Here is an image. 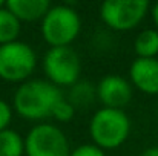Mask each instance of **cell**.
I'll list each match as a JSON object with an SVG mask.
<instances>
[{"label": "cell", "instance_id": "cell-1", "mask_svg": "<svg viewBox=\"0 0 158 156\" xmlns=\"http://www.w3.org/2000/svg\"><path fill=\"white\" fill-rule=\"evenodd\" d=\"M63 98L60 87L48 80L32 78L22 83L12 98V109L22 118L29 121H42L52 115L55 104Z\"/></svg>", "mask_w": 158, "mask_h": 156}, {"label": "cell", "instance_id": "cell-2", "mask_svg": "<svg viewBox=\"0 0 158 156\" xmlns=\"http://www.w3.org/2000/svg\"><path fill=\"white\" fill-rule=\"evenodd\" d=\"M89 135L92 144L102 150H115L127 141L131 135V119L121 109L102 107L89 121Z\"/></svg>", "mask_w": 158, "mask_h": 156}, {"label": "cell", "instance_id": "cell-3", "mask_svg": "<svg viewBox=\"0 0 158 156\" xmlns=\"http://www.w3.org/2000/svg\"><path fill=\"white\" fill-rule=\"evenodd\" d=\"M81 18L69 5L51 6L40 22V32L49 48H66L80 35Z\"/></svg>", "mask_w": 158, "mask_h": 156}, {"label": "cell", "instance_id": "cell-4", "mask_svg": "<svg viewBox=\"0 0 158 156\" xmlns=\"http://www.w3.org/2000/svg\"><path fill=\"white\" fill-rule=\"evenodd\" d=\"M37 67V54L25 42L0 46V78L6 83H25Z\"/></svg>", "mask_w": 158, "mask_h": 156}, {"label": "cell", "instance_id": "cell-5", "mask_svg": "<svg viewBox=\"0 0 158 156\" xmlns=\"http://www.w3.org/2000/svg\"><path fill=\"white\" fill-rule=\"evenodd\" d=\"M45 77L57 87H72L80 81L81 60L71 46L49 48L42 61Z\"/></svg>", "mask_w": 158, "mask_h": 156}, {"label": "cell", "instance_id": "cell-6", "mask_svg": "<svg viewBox=\"0 0 158 156\" xmlns=\"http://www.w3.org/2000/svg\"><path fill=\"white\" fill-rule=\"evenodd\" d=\"M149 8L148 0H106L100 6V18L109 29L124 32L137 28Z\"/></svg>", "mask_w": 158, "mask_h": 156}, {"label": "cell", "instance_id": "cell-7", "mask_svg": "<svg viewBox=\"0 0 158 156\" xmlns=\"http://www.w3.org/2000/svg\"><path fill=\"white\" fill-rule=\"evenodd\" d=\"M69 141L55 124L39 122L25 138L26 156H69Z\"/></svg>", "mask_w": 158, "mask_h": 156}, {"label": "cell", "instance_id": "cell-8", "mask_svg": "<svg viewBox=\"0 0 158 156\" xmlns=\"http://www.w3.org/2000/svg\"><path fill=\"white\" fill-rule=\"evenodd\" d=\"M97 100L109 109H121L132 100V84L120 75H105L97 83Z\"/></svg>", "mask_w": 158, "mask_h": 156}, {"label": "cell", "instance_id": "cell-9", "mask_svg": "<svg viewBox=\"0 0 158 156\" xmlns=\"http://www.w3.org/2000/svg\"><path fill=\"white\" fill-rule=\"evenodd\" d=\"M131 84L148 95H158V58H135L129 67Z\"/></svg>", "mask_w": 158, "mask_h": 156}, {"label": "cell", "instance_id": "cell-10", "mask_svg": "<svg viewBox=\"0 0 158 156\" xmlns=\"http://www.w3.org/2000/svg\"><path fill=\"white\" fill-rule=\"evenodd\" d=\"M5 5L20 22L28 23L42 22L52 6L49 0H8Z\"/></svg>", "mask_w": 158, "mask_h": 156}, {"label": "cell", "instance_id": "cell-11", "mask_svg": "<svg viewBox=\"0 0 158 156\" xmlns=\"http://www.w3.org/2000/svg\"><path fill=\"white\" fill-rule=\"evenodd\" d=\"M20 31H22V22L6 8V5L0 8V46L17 42Z\"/></svg>", "mask_w": 158, "mask_h": 156}, {"label": "cell", "instance_id": "cell-12", "mask_svg": "<svg viewBox=\"0 0 158 156\" xmlns=\"http://www.w3.org/2000/svg\"><path fill=\"white\" fill-rule=\"evenodd\" d=\"M137 58H157L158 55V29H144L138 32L134 42Z\"/></svg>", "mask_w": 158, "mask_h": 156}, {"label": "cell", "instance_id": "cell-13", "mask_svg": "<svg viewBox=\"0 0 158 156\" xmlns=\"http://www.w3.org/2000/svg\"><path fill=\"white\" fill-rule=\"evenodd\" d=\"M25 138L12 129L0 132V156H23Z\"/></svg>", "mask_w": 158, "mask_h": 156}, {"label": "cell", "instance_id": "cell-14", "mask_svg": "<svg viewBox=\"0 0 158 156\" xmlns=\"http://www.w3.org/2000/svg\"><path fill=\"white\" fill-rule=\"evenodd\" d=\"M75 109L91 106L97 100V87L89 81H78L69 87V98Z\"/></svg>", "mask_w": 158, "mask_h": 156}, {"label": "cell", "instance_id": "cell-15", "mask_svg": "<svg viewBox=\"0 0 158 156\" xmlns=\"http://www.w3.org/2000/svg\"><path fill=\"white\" fill-rule=\"evenodd\" d=\"M75 112H77V109L74 107V104L66 98H61L55 104L51 118H54L58 122H71L75 116Z\"/></svg>", "mask_w": 158, "mask_h": 156}, {"label": "cell", "instance_id": "cell-16", "mask_svg": "<svg viewBox=\"0 0 158 156\" xmlns=\"http://www.w3.org/2000/svg\"><path fill=\"white\" fill-rule=\"evenodd\" d=\"M69 156H106V152L91 142V144L77 146L74 150H71Z\"/></svg>", "mask_w": 158, "mask_h": 156}, {"label": "cell", "instance_id": "cell-17", "mask_svg": "<svg viewBox=\"0 0 158 156\" xmlns=\"http://www.w3.org/2000/svg\"><path fill=\"white\" fill-rule=\"evenodd\" d=\"M12 115H14L12 106L0 98V132L9 129V124L12 121Z\"/></svg>", "mask_w": 158, "mask_h": 156}, {"label": "cell", "instance_id": "cell-18", "mask_svg": "<svg viewBox=\"0 0 158 156\" xmlns=\"http://www.w3.org/2000/svg\"><path fill=\"white\" fill-rule=\"evenodd\" d=\"M151 15H152V20H154V23L158 29V2L151 8Z\"/></svg>", "mask_w": 158, "mask_h": 156}, {"label": "cell", "instance_id": "cell-19", "mask_svg": "<svg viewBox=\"0 0 158 156\" xmlns=\"http://www.w3.org/2000/svg\"><path fill=\"white\" fill-rule=\"evenodd\" d=\"M140 156H158V146L146 149V150H144V152H143Z\"/></svg>", "mask_w": 158, "mask_h": 156}, {"label": "cell", "instance_id": "cell-20", "mask_svg": "<svg viewBox=\"0 0 158 156\" xmlns=\"http://www.w3.org/2000/svg\"><path fill=\"white\" fill-rule=\"evenodd\" d=\"M3 6H5V2H2V0H0V8H3Z\"/></svg>", "mask_w": 158, "mask_h": 156}]
</instances>
